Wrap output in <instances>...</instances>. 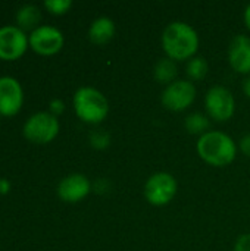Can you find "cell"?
Instances as JSON below:
<instances>
[{"mask_svg": "<svg viewBox=\"0 0 250 251\" xmlns=\"http://www.w3.org/2000/svg\"><path fill=\"white\" fill-rule=\"evenodd\" d=\"M162 49L175 62L192 59L199 49V35L186 22H171L162 32Z\"/></svg>", "mask_w": 250, "mask_h": 251, "instance_id": "cell-1", "label": "cell"}, {"mask_svg": "<svg viewBox=\"0 0 250 251\" xmlns=\"http://www.w3.org/2000/svg\"><path fill=\"white\" fill-rule=\"evenodd\" d=\"M196 149L203 162L217 168L230 165L234 162L237 154V146L234 140L221 131H208L206 134L200 135Z\"/></svg>", "mask_w": 250, "mask_h": 251, "instance_id": "cell-2", "label": "cell"}, {"mask_svg": "<svg viewBox=\"0 0 250 251\" xmlns=\"http://www.w3.org/2000/svg\"><path fill=\"white\" fill-rule=\"evenodd\" d=\"M74 109L77 116L87 124H100L109 113L108 99L94 87H81L74 94Z\"/></svg>", "mask_w": 250, "mask_h": 251, "instance_id": "cell-3", "label": "cell"}, {"mask_svg": "<svg viewBox=\"0 0 250 251\" xmlns=\"http://www.w3.org/2000/svg\"><path fill=\"white\" fill-rule=\"evenodd\" d=\"M59 132V121L50 112H37L31 115L24 124V135L27 140L46 144L55 140Z\"/></svg>", "mask_w": 250, "mask_h": 251, "instance_id": "cell-4", "label": "cell"}, {"mask_svg": "<svg viewBox=\"0 0 250 251\" xmlns=\"http://www.w3.org/2000/svg\"><path fill=\"white\" fill-rule=\"evenodd\" d=\"M177 179L168 172H156L144 184V197L152 206H165L177 194Z\"/></svg>", "mask_w": 250, "mask_h": 251, "instance_id": "cell-5", "label": "cell"}, {"mask_svg": "<svg viewBox=\"0 0 250 251\" xmlns=\"http://www.w3.org/2000/svg\"><path fill=\"white\" fill-rule=\"evenodd\" d=\"M205 107L208 115L214 121L225 122L231 119L236 112V100L228 88L222 85H215L209 88L205 96Z\"/></svg>", "mask_w": 250, "mask_h": 251, "instance_id": "cell-6", "label": "cell"}, {"mask_svg": "<svg viewBox=\"0 0 250 251\" xmlns=\"http://www.w3.org/2000/svg\"><path fill=\"white\" fill-rule=\"evenodd\" d=\"M196 99V87L189 79H177L167 85L162 93V104L172 112H183L193 104Z\"/></svg>", "mask_w": 250, "mask_h": 251, "instance_id": "cell-7", "label": "cell"}, {"mask_svg": "<svg viewBox=\"0 0 250 251\" xmlns=\"http://www.w3.org/2000/svg\"><path fill=\"white\" fill-rule=\"evenodd\" d=\"M29 41L28 35L18 25L0 26V59L15 60L24 54Z\"/></svg>", "mask_w": 250, "mask_h": 251, "instance_id": "cell-8", "label": "cell"}, {"mask_svg": "<svg viewBox=\"0 0 250 251\" xmlns=\"http://www.w3.org/2000/svg\"><path fill=\"white\" fill-rule=\"evenodd\" d=\"M29 46L40 54H55L63 46V34L52 25H38L28 35Z\"/></svg>", "mask_w": 250, "mask_h": 251, "instance_id": "cell-9", "label": "cell"}, {"mask_svg": "<svg viewBox=\"0 0 250 251\" xmlns=\"http://www.w3.org/2000/svg\"><path fill=\"white\" fill-rule=\"evenodd\" d=\"M24 101V91L19 81L13 76H0V115L13 116L19 112Z\"/></svg>", "mask_w": 250, "mask_h": 251, "instance_id": "cell-10", "label": "cell"}, {"mask_svg": "<svg viewBox=\"0 0 250 251\" xmlns=\"http://www.w3.org/2000/svg\"><path fill=\"white\" fill-rule=\"evenodd\" d=\"M91 184L83 174H71L65 176L57 185V196L66 203H78L88 196Z\"/></svg>", "mask_w": 250, "mask_h": 251, "instance_id": "cell-11", "label": "cell"}, {"mask_svg": "<svg viewBox=\"0 0 250 251\" xmlns=\"http://www.w3.org/2000/svg\"><path fill=\"white\" fill-rule=\"evenodd\" d=\"M228 60L231 68L243 75L250 74V37L236 35L228 46Z\"/></svg>", "mask_w": 250, "mask_h": 251, "instance_id": "cell-12", "label": "cell"}, {"mask_svg": "<svg viewBox=\"0 0 250 251\" xmlns=\"http://www.w3.org/2000/svg\"><path fill=\"white\" fill-rule=\"evenodd\" d=\"M115 22L108 16H100L94 19L88 28V37L94 44H105L115 35Z\"/></svg>", "mask_w": 250, "mask_h": 251, "instance_id": "cell-13", "label": "cell"}, {"mask_svg": "<svg viewBox=\"0 0 250 251\" xmlns=\"http://www.w3.org/2000/svg\"><path fill=\"white\" fill-rule=\"evenodd\" d=\"M177 75H178V68H177L175 60L169 57H162L155 63L153 76L159 84L169 85L174 81H177Z\"/></svg>", "mask_w": 250, "mask_h": 251, "instance_id": "cell-14", "label": "cell"}, {"mask_svg": "<svg viewBox=\"0 0 250 251\" xmlns=\"http://www.w3.org/2000/svg\"><path fill=\"white\" fill-rule=\"evenodd\" d=\"M41 19V12L35 4H24L16 12V22L19 28H37Z\"/></svg>", "mask_w": 250, "mask_h": 251, "instance_id": "cell-15", "label": "cell"}, {"mask_svg": "<svg viewBox=\"0 0 250 251\" xmlns=\"http://www.w3.org/2000/svg\"><path fill=\"white\" fill-rule=\"evenodd\" d=\"M208 62L205 57L202 56H196V57H192L187 63V68H186V72H187V76L192 79V81H200L206 76L208 74Z\"/></svg>", "mask_w": 250, "mask_h": 251, "instance_id": "cell-16", "label": "cell"}, {"mask_svg": "<svg viewBox=\"0 0 250 251\" xmlns=\"http://www.w3.org/2000/svg\"><path fill=\"white\" fill-rule=\"evenodd\" d=\"M186 129L190 132V134H199V135H203L208 132L209 129V119L202 115V113H192L186 118Z\"/></svg>", "mask_w": 250, "mask_h": 251, "instance_id": "cell-17", "label": "cell"}, {"mask_svg": "<svg viewBox=\"0 0 250 251\" xmlns=\"http://www.w3.org/2000/svg\"><path fill=\"white\" fill-rule=\"evenodd\" d=\"M44 6L46 9H49V12L55 15H62L69 10V7L72 6V1L71 0H46Z\"/></svg>", "mask_w": 250, "mask_h": 251, "instance_id": "cell-18", "label": "cell"}, {"mask_svg": "<svg viewBox=\"0 0 250 251\" xmlns=\"http://www.w3.org/2000/svg\"><path fill=\"white\" fill-rule=\"evenodd\" d=\"M90 144L97 150H103L111 144V137L105 131H94L90 135Z\"/></svg>", "mask_w": 250, "mask_h": 251, "instance_id": "cell-19", "label": "cell"}, {"mask_svg": "<svg viewBox=\"0 0 250 251\" xmlns=\"http://www.w3.org/2000/svg\"><path fill=\"white\" fill-rule=\"evenodd\" d=\"M234 251H250V234H245L237 240Z\"/></svg>", "mask_w": 250, "mask_h": 251, "instance_id": "cell-20", "label": "cell"}, {"mask_svg": "<svg viewBox=\"0 0 250 251\" xmlns=\"http://www.w3.org/2000/svg\"><path fill=\"white\" fill-rule=\"evenodd\" d=\"M65 110V103L60 99H55L50 101V113L55 115L57 118V115H60Z\"/></svg>", "mask_w": 250, "mask_h": 251, "instance_id": "cell-21", "label": "cell"}, {"mask_svg": "<svg viewBox=\"0 0 250 251\" xmlns=\"http://www.w3.org/2000/svg\"><path fill=\"white\" fill-rule=\"evenodd\" d=\"M240 150H242L243 154H246V156H249L250 157V134L245 135V137L240 140Z\"/></svg>", "mask_w": 250, "mask_h": 251, "instance_id": "cell-22", "label": "cell"}, {"mask_svg": "<svg viewBox=\"0 0 250 251\" xmlns=\"http://www.w3.org/2000/svg\"><path fill=\"white\" fill-rule=\"evenodd\" d=\"M9 187H10V182L6 179V178H1L0 179V193H7L9 191Z\"/></svg>", "mask_w": 250, "mask_h": 251, "instance_id": "cell-23", "label": "cell"}, {"mask_svg": "<svg viewBox=\"0 0 250 251\" xmlns=\"http://www.w3.org/2000/svg\"><path fill=\"white\" fill-rule=\"evenodd\" d=\"M243 91H245V94L250 99V76L249 78H246L245 82H243Z\"/></svg>", "mask_w": 250, "mask_h": 251, "instance_id": "cell-24", "label": "cell"}, {"mask_svg": "<svg viewBox=\"0 0 250 251\" xmlns=\"http://www.w3.org/2000/svg\"><path fill=\"white\" fill-rule=\"evenodd\" d=\"M245 24H246L248 29L250 31V4L246 7V10H245Z\"/></svg>", "mask_w": 250, "mask_h": 251, "instance_id": "cell-25", "label": "cell"}]
</instances>
